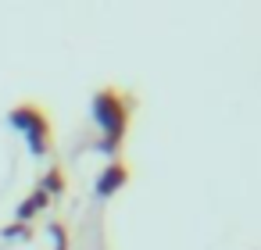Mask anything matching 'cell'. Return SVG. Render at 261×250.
Returning a JSON list of instances; mask_svg holds the SVG:
<instances>
[{
  "label": "cell",
  "instance_id": "1",
  "mask_svg": "<svg viewBox=\"0 0 261 250\" xmlns=\"http://www.w3.org/2000/svg\"><path fill=\"white\" fill-rule=\"evenodd\" d=\"M93 122L100 125V150L115 154L129 132V104L118 90L104 86L93 93Z\"/></svg>",
  "mask_w": 261,
  "mask_h": 250
},
{
  "label": "cell",
  "instance_id": "2",
  "mask_svg": "<svg viewBox=\"0 0 261 250\" xmlns=\"http://www.w3.org/2000/svg\"><path fill=\"white\" fill-rule=\"evenodd\" d=\"M8 122L25 136V143H29V154H33V157L50 154V147H54V129H50L47 107H40V104H18V107H11V111H8Z\"/></svg>",
  "mask_w": 261,
  "mask_h": 250
},
{
  "label": "cell",
  "instance_id": "3",
  "mask_svg": "<svg viewBox=\"0 0 261 250\" xmlns=\"http://www.w3.org/2000/svg\"><path fill=\"white\" fill-rule=\"evenodd\" d=\"M125 182H129V164L125 161H111L100 172V179H97V197H115Z\"/></svg>",
  "mask_w": 261,
  "mask_h": 250
},
{
  "label": "cell",
  "instance_id": "4",
  "mask_svg": "<svg viewBox=\"0 0 261 250\" xmlns=\"http://www.w3.org/2000/svg\"><path fill=\"white\" fill-rule=\"evenodd\" d=\"M47 200H50V197H47L43 189H36V193H29V197H25V200L18 204V221L25 225V221H29L33 214H40V211L47 207Z\"/></svg>",
  "mask_w": 261,
  "mask_h": 250
},
{
  "label": "cell",
  "instance_id": "5",
  "mask_svg": "<svg viewBox=\"0 0 261 250\" xmlns=\"http://www.w3.org/2000/svg\"><path fill=\"white\" fill-rule=\"evenodd\" d=\"M47 197H54V193H65V172L61 168H50L47 175H43V186H40Z\"/></svg>",
  "mask_w": 261,
  "mask_h": 250
},
{
  "label": "cell",
  "instance_id": "6",
  "mask_svg": "<svg viewBox=\"0 0 261 250\" xmlns=\"http://www.w3.org/2000/svg\"><path fill=\"white\" fill-rule=\"evenodd\" d=\"M50 236H54V250H68V232H65V225H50Z\"/></svg>",
  "mask_w": 261,
  "mask_h": 250
},
{
  "label": "cell",
  "instance_id": "7",
  "mask_svg": "<svg viewBox=\"0 0 261 250\" xmlns=\"http://www.w3.org/2000/svg\"><path fill=\"white\" fill-rule=\"evenodd\" d=\"M29 232H33V229H29V225H22V221H18V225H8V229H4V236H22V239H25Z\"/></svg>",
  "mask_w": 261,
  "mask_h": 250
}]
</instances>
